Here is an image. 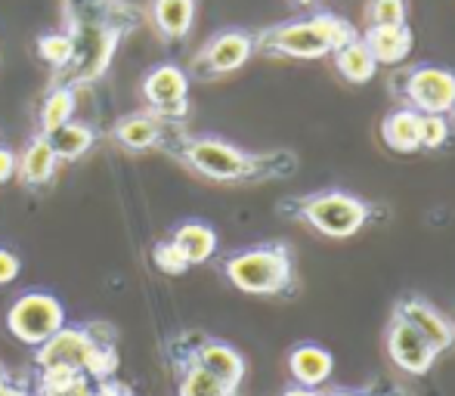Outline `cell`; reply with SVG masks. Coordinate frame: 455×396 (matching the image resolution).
Listing matches in <instances>:
<instances>
[{"mask_svg": "<svg viewBox=\"0 0 455 396\" xmlns=\"http://www.w3.org/2000/svg\"><path fill=\"white\" fill-rule=\"evenodd\" d=\"M12 177H16V152L0 143V186H4L6 180H12Z\"/></svg>", "mask_w": 455, "mask_h": 396, "instance_id": "obj_31", "label": "cell"}, {"mask_svg": "<svg viewBox=\"0 0 455 396\" xmlns=\"http://www.w3.org/2000/svg\"><path fill=\"white\" fill-rule=\"evenodd\" d=\"M22 273V260L10 251V248H0V285H10Z\"/></svg>", "mask_w": 455, "mask_h": 396, "instance_id": "obj_29", "label": "cell"}, {"mask_svg": "<svg viewBox=\"0 0 455 396\" xmlns=\"http://www.w3.org/2000/svg\"><path fill=\"white\" fill-rule=\"evenodd\" d=\"M4 325L16 341L28 344V347H41L66 325V306L50 291H22L6 310Z\"/></svg>", "mask_w": 455, "mask_h": 396, "instance_id": "obj_7", "label": "cell"}, {"mask_svg": "<svg viewBox=\"0 0 455 396\" xmlns=\"http://www.w3.org/2000/svg\"><path fill=\"white\" fill-rule=\"evenodd\" d=\"M409 6H412L409 0H365L363 28H369V25H406Z\"/></svg>", "mask_w": 455, "mask_h": 396, "instance_id": "obj_26", "label": "cell"}, {"mask_svg": "<svg viewBox=\"0 0 455 396\" xmlns=\"http://www.w3.org/2000/svg\"><path fill=\"white\" fill-rule=\"evenodd\" d=\"M279 396H323V391H313V387H300V384H291L285 387Z\"/></svg>", "mask_w": 455, "mask_h": 396, "instance_id": "obj_32", "label": "cell"}, {"mask_svg": "<svg viewBox=\"0 0 455 396\" xmlns=\"http://www.w3.org/2000/svg\"><path fill=\"white\" fill-rule=\"evenodd\" d=\"M177 368V384H180V396H239V387L223 384L202 366L192 360H174Z\"/></svg>", "mask_w": 455, "mask_h": 396, "instance_id": "obj_23", "label": "cell"}, {"mask_svg": "<svg viewBox=\"0 0 455 396\" xmlns=\"http://www.w3.org/2000/svg\"><path fill=\"white\" fill-rule=\"evenodd\" d=\"M331 62H335V72L341 75L347 84H369L371 78L378 75V62L371 59L369 47L363 44V37L356 35L354 41L341 44V47L331 53Z\"/></svg>", "mask_w": 455, "mask_h": 396, "instance_id": "obj_20", "label": "cell"}, {"mask_svg": "<svg viewBox=\"0 0 455 396\" xmlns=\"http://www.w3.org/2000/svg\"><path fill=\"white\" fill-rule=\"evenodd\" d=\"M0 396H31V391L25 384H4L0 387Z\"/></svg>", "mask_w": 455, "mask_h": 396, "instance_id": "obj_33", "label": "cell"}, {"mask_svg": "<svg viewBox=\"0 0 455 396\" xmlns=\"http://www.w3.org/2000/svg\"><path fill=\"white\" fill-rule=\"evenodd\" d=\"M452 115H419V139L421 149L440 152L452 139Z\"/></svg>", "mask_w": 455, "mask_h": 396, "instance_id": "obj_27", "label": "cell"}, {"mask_svg": "<svg viewBox=\"0 0 455 396\" xmlns=\"http://www.w3.org/2000/svg\"><path fill=\"white\" fill-rule=\"evenodd\" d=\"M168 239L180 248V254L186 257V264L189 266H202V264H208V260H214L217 245H220L217 229L204 220H196V217L177 223V226L171 229Z\"/></svg>", "mask_w": 455, "mask_h": 396, "instance_id": "obj_18", "label": "cell"}, {"mask_svg": "<svg viewBox=\"0 0 455 396\" xmlns=\"http://www.w3.org/2000/svg\"><path fill=\"white\" fill-rule=\"evenodd\" d=\"M47 139H50V146H53L60 162H78V158H84L96 146V131H93V124H87V121L72 118L68 124H62L60 131L50 133Z\"/></svg>", "mask_w": 455, "mask_h": 396, "instance_id": "obj_22", "label": "cell"}, {"mask_svg": "<svg viewBox=\"0 0 455 396\" xmlns=\"http://www.w3.org/2000/svg\"><path fill=\"white\" fill-rule=\"evenodd\" d=\"M452 118H455V106H452Z\"/></svg>", "mask_w": 455, "mask_h": 396, "instance_id": "obj_38", "label": "cell"}, {"mask_svg": "<svg viewBox=\"0 0 455 396\" xmlns=\"http://www.w3.org/2000/svg\"><path fill=\"white\" fill-rule=\"evenodd\" d=\"M387 91L403 108L419 115H452L455 72L434 62H415L390 75Z\"/></svg>", "mask_w": 455, "mask_h": 396, "instance_id": "obj_5", "label": "cell"}, {"mask_svg": "<svg viewBox=\"0 0 455 396\" xmlns=\"http://www.w3.org/2000/svg\"><path fill=\"white\" fill-rule=\"evenodd\" d=\"M37 56L47 62L53 72H66L75 62V37L72 31H47L37 37Z\"/></svg>", "mask_w": 455, "mask_h": 396, "instance_id": "obj_25", "label": "cell"}, {"mask_svg": "<svg viewBox=\"0 0 455 396\" xmlns=\"http://www.w3.org/2000/svg\"><path fill=\"white\" fill-rule=\"evenodd\" d=\"M217 270L242 295L279 300H291L300 295L298 260H294L291 242L285 239L254 242L239 251H229L227 257H220Z\"/></svg>", "mask_w": 455, "mask_h": 396, "instance_id": "obj_4", "label": "cell"}, {"mask_svg": "<svg viewBox=\"0 0 455 396\" xmlns=\"http://www.w3.org/2000/svg\"><path fill=\"white\" fill-rule=\"evenodd\" d=\"M323 396H375L371 391H347V387H335V391H323Z\"/></svg>", "mask_w": 455, "mask_h": 396, "instance_id": "obj_34", "label": "cell"}, {"mask_svg": "<svg viewBox=\"0 0 455 396\" xmlns=\"http://www.w3.org/2000/svg\"><path fill=\"white\" fill-rule=\"evenodd\" d=\"M294 6H300V10H313L316 4H323V0H291Z\"/></svg>", "mask_w": 455, "mask_h": 396, "instance_id": "obj_36", "label": "cell"}, {"mask_svg": "<svg viewBox=\"0 0 455 396\" xmlns=\"http://www.w3.org/2000/svg\"><path fill=\"white\" fill-rule=\"evenodd\" d=\"M198 0H149V22L164 44H180L196 25Z\"/></svg>", "mask_w": 455, "mask_h": 396, "instance_id": "obj_17", "label": "cell"}, {"mask_svg": "<svg viewBox=\"0 0 455 396\" xmlns=\"http://www.w3.org/2000/svg\"><path fill=\"white\" fill-rule=\"evenodd\" d=\"M331 372H335V356L323 344L300 341L288 350V375H291L294 384L323 391V384H329Z\"/></svg>", "mask_w": 455, "mask_h": 396, "instance_id": "obj_14", "label": "cell"}, {"mask_svg": "<svg viewBox=\"0 0 455 396\" xmlns=\"http://www.w3.org/2000/svg\"><path fill=\"white\" fill-rule=\"evenodd\" d=\"M285 220L300 223V226L313 229L323 239H354L363 229L384 223L390 217L387 204L371 202L347 189H316V193H300V195H285L275 204Z\"/></svg>", "mask_w": 455, "mask_h": 396, "instance_id": "obj_2", "label": "cell"}, {"mask_svg": "<svg viewBox=\"0 0 455 396\" xmlns=\"http://www.w3.org/2000/svg\"><path fill=\"white\" fill-rule=\"evenodd\" d=\"M106 344H115V329L108 322H66L50 341L35 347V362L37 368H68V372L87 375L100 347H106Z\"/></svg>", "mask_w": 455, "mask_h": 396, "instance_id": "obj_6", "label": "cell"}, {"mask_svg": "<svg viewBox=\"0 0 455 396\" xmlns=\"http://www.w3.org/2000/svg\"><path fill=\"white\" fill-rule=\"evenodd\" d=\"M375 396H409L403 387H394V384H387V387H381V391H371Z\"/></svg>", "mask_w": 455, "mask_h": 396, "instance_id": "obj_35", "label": "cell"}, {"mask_svg": "<svg viewBox=\"0 0 455 396\" xmlns=\"http://www.w3.org/2000/svg\"><path fill=\"white\" fill-rule=\"evenodd\" d=\"M56 170H60V158H56L53 146L44 133H35V137L25 143V149L16 155V177L22 186L28 189H44L53 183Z\"/></svg>", "mask_w": 455, "mask_h": 396, "instance_id": "obj_16", "label": "cell"}, {"mask_svg": "<svg viewBox=\"0 0 455 396\" xmlns=\"http://www.w3.org/2000/svg\"><path fill=\"white\" fill-rule=\"evenodd\" d=\"M381 143L390 152H400V155H412L421 152V139H419V112L412 108H390L381 118Z\"/></svg>", "mask_w": 455, "mask_h": 396, "instance_id": "obj_19", "label": "cell"}, {"mask_svg": "<svg viewBox=\"0 0 455 396\" xmlns=\"http://www.w3.org/2000/svg\"><path fill=\"white\" fill-rule=\"evenodd\" d=\"M140 93L149 112L171 124H183L189 115V75L177 62H158L140 81Z\"/></svg>", "mask_w": 455, "mask_h": 396, "instance_id": "obj_10", "label": "cell"}, {"mask_svg": "<svg viewBox=\"0 0 455 396\" xmlns=\"http://www.w3.org/2000/svg\"><path fill=\"white\" fill-rule=\"evenodd\" d=\"M394 316H400L406 325H412V329L419 331V335L425 337L434 350H437V356L455 347V322L452 319H446L427 297L403 295L394 304Z\"/></svg>", "mask_w": 455, "mask_h": 396, "instance_id": "obj_12", "label": "cell"}, {"mask_svg": "<svg viewBox=\"0 0 455 396\" xmlns=\"http://www.w3.org/2000/svg\"><path fill=\"white\" fill-rule=\"evenodd\" d=\"M4 384H10V372H6V366L0 362V387H4Z\"/></svg>", "mask_w": 455, "mask_h": 396, "instance_id": "obj_37", "label": "cell"}, {"mask_svg": "<svg viewBox=\"0 0 455 396\" xmlns=\"http://www.w3.org/2000/svg\"><path fill=\"white\" fill-rule=\"evenodd\" d=\"M93 381L81 372L68 368H37V387L35 396H87Z\"/></svg>", "mask_w": 455, "mask_h": 396, "instance_id": "obj_24", "label": "cell"}, {"mask_svg": "<svg viewBox=\"0 0 455 396\" xmlns=\"http://www.w3.org/2000/svg\"><path fill=\"white\" fill-rule=\"evenodd\" d=\"M356 35L360 31L350 19L331 10H310L254 31V50H258V56H270V59L310 62L331 56L341 44L354 41Z\"/></svg>", "mask_w": 455, "mask_h": 396, "instance_id": "obj_3", "label": "cell"}, {"mask_svg": "<svg viewBox=\"0 0 455 396\" xmlns=\"http://www.w3.org/2000/svg\"><path fill=\"white\" fill-rule=\"evenodd\" d=\"M87 396H131V391H127L124 384H118V381L106 378V381H93V387Z\"/></svg>", "mask_w": 455, "mask_h": 396, "instance_id": "obj_30", "label": "cell"}, {"mask_svg": "<svg viewBox=\"0 0 455 396\" xmlns=\"http://www.w3.org/2000/svg\"><path fill=\"white\" fill-rule=\"evenodd\" d=\"M363 44L369 47L371 59L381 66H400V62L409 59L415 47V35L412 25H369V28L360 31Z\"/></svg>", "mask_w": 455, "mask_h": 396, "instance_id": "obj_15", "label": "cell"}, {"mask_svg": "<svg viewBox=\"0 0 455 396\" xmlns=\"http://www.w3.org/2000/svg\"><path fill=\"white\" fill-rule=\"evenodd\" d=\"M162 152L192 170L196 177L223 186H260V183H279L298 174V155L291 149H267L251 152L211 133H186L177 131Z\"/></svg>", "mask_w": 455, "mask_h": 396, "instance_id": "obj_1", "label": "cell"}, {"mask_svg": "<svg viewBox=\"0 0 455 396\" xmlns=\"http://www.w3.org/2000/svg\"><path fill=\"white\" fill-rule=\"evenodd\" d=\"M177 131H183V124H171V121L158 118L156 112L146 108V112H133L115 121L112 139L124 152H149V149H164Z\"/></svg>", "mask_w": 455, "mask_h": 396, "instance_id": "obj_13", "label": "cell"}, {"mask_svg": "<svg viewBox=\"0 0 455 396\" xmlns=\"http://www.w3.org/2000/svg\"><path fill=\"white\" fill-rule=\"evenodd\" d=\"M384 341H387L390 362H394L400 372L415 375V378L427 375L434 368V362H437V350H434L412 325H406L400 316H394V313H390V319H387Z\"/></svg>", "mask_w": 455, "mask_h": 396, "instance_id": "obj_11", "label": "cell"}, {"mask_svg": "<svg viewBox=\"0 0 455 396\" xmlns=\"http://www.w3.org/2000/svg\"><path fill=\"white\" fill-rule=\"evenodd\" d=\"M152 264H156L164 276H183V273L189 270V264H186L180 248H177L171 239H162L156 248H152Z\"/></svg>", "mask_w": 455, "mask_h": 396, "instance_id": "obj_28", "label": "cell"}, {"mask_svg": "<svg viewBox=\"0 0 455 396\" xmlns=\"http://www.w3.org/2000/svg\"><path fill=\"white\" fill-rule=\"evenodd\" d=\"M251 56H258L251 28H220L196 50L186 75L196 81H220L245 68Z\"/></svg>", "mask_w": 455, "mask_h": 396, "instance_id": "obj_8", "label": "cell"}, {"mask_svg": "<svg viewBox=\"0 0 455 396\" xmlns=\"http://www.w3.org/2000/svg\"><path fill=\"white\" fill-rule=\"evenodd\" d=\"M171 360H192L196 366H202L204 372H211L214 378H220L229 387H242L248 375V362L233 344L208 337L202 331H186V335L171 341Z\"/></svg>", "mask_w": 455, "mask_h": 396, "instance_id": "obj_9", "label": "cell"}, {"mask_svg": "<svg viewBox=\"0 0 455 396\" xmlns=\"http://www.w3.org/2000/svg\"><path fill=\"white\" fill-rule=\"evenodd\" d=\"M75 102H78V91L75 87L50 84L47 97L41 99V108H37V133L50 137L62 124H68L75 118Z\"/></svg>", "mask_w": 455, "mask_h": 396, "instance_id": "obj_21", "label": "cell"}]
</instances>
